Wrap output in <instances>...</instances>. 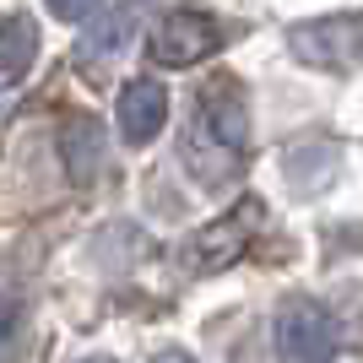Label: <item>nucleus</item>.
I'll list each match as a JSON object with an SVG mask.
<instances>
[{
	"mask_svg": "<svg viewBox=\"0 0 363 363\" xmlns=\"http://www.w3.org/2000/svg\"><path fill=\"white\" fill-rule=\"evenodd\" d=\"M179 163L201 184H228L250 163V108L233 76H217L196 92V108L179 136Z\"/></svg>",
	"mask_w": 363,
	"mask_h": 363,
	"instance_id": "obj_1",
	"label": "nucleus"
},
{
	"mask_svg": "<svg viewBox=\"0 0 363 363\" xmlns=\"http://www.w3.org/2000/svg\"><path fill=\"white\" fill-rule=\"evenodd\" d=\"M260 223H266V206H260L255 196H244L233 212H223L217 223H206V228H196V233H190V244H184V272H190V277H217V272H228V266H233V260L255 244Z\"/></svg>",
	"mask_w": 363,
	"mask_h": 363,
	"instance_id": "obj_2",
	"label": "nucleus"
},
{
	"mask_svg": "<svg viewBox=\"0 0 363 363\" xmlns=\"http://www.w3.org/2000/svg\"><path fill=\"white\" fill-rule=\"evenodd\" d=\"M223 22L212 11H201V6H174L168 16H157V28L147 33V55L152 65H163V71H184V65H201L212 60L217 49H223Z\"/></svg>",
	"mask_w": 363,
	"mask_h": 363,
	"instance_id": "obj_3",
	"label": "nucleus"
},
{
	"mask_svg": "<svg viewBox=\"0 0 363 363\" xmlns=\"http://www.w3.org/2000/svg\"><path fill=\"white\" fill-rule=\"evenodd\" d=\"M277 358L282 363H331L342 336H336V320L320 298H288L277 309Z\"/></svg>",
	"mask_w": 363,
	"mask_h": 363,
	"instance_id": "obj_4",
	"label": "nucleus"
},
{
	"mask_svg": "<svg viewBox=\"0 0 363 363\" xmlns=\"http://www.w3.org/2000/svg\"><path fill=\"white\" fill-rule=\"evenodd\" d=\"M288 49L315 71H352V65H363V16L336 11V16L298 22L288 33Z\"/></svg>",
	"mask_w": 363,
	"mask_h": 363,
	"instance_id": "obj_5",
	"label": "nucleus"
},
{
	"mask_svg": "<svg viewBox=\"0 0 363 363\" xmlns=\"http://www.w3.org/2000/svg\"><path fill=\"white\" fill-rule=\"evenodd\" d=\"M141 16H147V0H120L114 11L92 16V22H87V38H82V49H76L82 71H87V65H108L114 55H125L130 38L141 33Z\"/></svg>",
	"mask_w": 363,
	"mask_h": 363,
	"instance_id": "obj_6",
	"label": "nucleus"
},
{
	"mask_svg": "<svg viewBox=\"0 0 363 363\" xmlns=\"http://www.w3.org/2000/svg\"><path fill=\"white\" fill-rule=\"evenodd\" d=\"M120 136L130 141V147H147L157 130L168 125V92L163 82H152V76H141V82H125L120 87Z\"/></svg>",
	"mask_w": 363,
	"mask_h": 363,
	"instance_id": "obj_7",
	"label": "nucleus"
},
{
	"mask_svg": "<svg viewBox=\"0 0 363 363\" xmlns=\"http://www.w3.org/2000/svg\"><path fill=\"white\" fill-rule=\"evenodd\" d=\"M33 55H38V22L28 11H6L0 16V82L28 76Z\"/></svg>",
	"mask_w": 363,
	"mask_h": 363,
	"instance_id": "obj_8",
	"label": "nucleus"
},
{
	"mask_svg": "<svg viewBox=\"0 0 363 363\" xmlns=\"http://www.w3.org/2000/svg\"><path fill=\"white\" fill-rule=\"evenodd\" d=\"M60 147H65L71 184H92V174H98V147H104V125L92 120V114H76V120H65Z\"/></svg>",
	"mask_w": 363,
	"mask_h": 363,
	"instance_id": "obj_9",
	"label": "nucleus"
},
{
	"mask_svg": "<svg viewBox=\"0 0 363 363\" xmlns=\"http://www.w3.org/2000/svg\"><path fill=\"white\" fill-rule=\"evenodd\" d=\"M16 342H22V303L0 293V363L16 352Z\"/></svg>",
	"mask_w": 363,
	"mask_h": 363,
	"instance_id": "obj_10",
	"label": "nucleus"
},
{
	"mask_svg": "<svg viewBox=\"0 0 363 363\" xmlns=\"http://www.w3.org/2000/svg\"><path fill=\"white\" fill-rule=\"evenodd\" d=\"M44 6L60 16V22H92V16L104 11V0H44Z\"/></svg>",
	"mask_w": 363,
	"mask_h": 363,
	"instance_id": "obj_11",
	"label": "nucleus"
},
{
	"mask_svg": "<svg viewBox=\"0 0 363 363\" xmlns=\"http://www.w3.org/2000/svg\"><path fill=\"white\" fill-rule=\"evenodd\" d=\"M152 363H196V358H190V352H179V347H168V352H157Z\"/></svg>",
	"mask_w": 363,
	"mask_h": 363,
	"instance_id": "obj_12",
	"label": "nucleus"
},
{
	"mask_svg": "<svg viewBox=\"0 0 363 363\" xmlns=\"http://www.w3.org/2000/svg\"><path fill=\"white\" fill-rule=\"evenodd\" d=\"M82 363H114V358H82Z\"/></svg>",
	"mask_w": 363,
	"mask_h": 363,
	"instance_id": "obj_13",
	"label": "nucleus"
}]
</instances>
